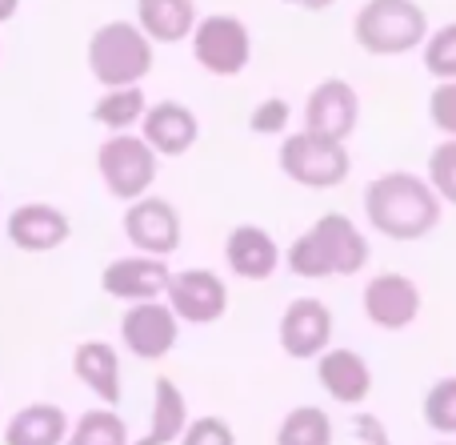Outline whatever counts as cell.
<instances>
[{
  "instance_id": "cell-21",
  "label": "cell",
  "mask_w": 456,
  "mask_h": 445,
  "mask_svg": "<svg viewBox=\"0 0 456 445\" xmlns=\"http://www.w3.org/2000/svg\"><path fill=\"white\" fill-rule=\"evenodd\" d=\"M197 0H136V29L152 45H181L197 29Z\"/></svg>"
},
{
  "instance_id": "cell-18",
  "label": "cell",
  "mask_w": 456,
  "mask_h": 445,
  "mask_svg": "<svg viewBox=\"0 0 456 445\" xmlns=\"http://www.w3.org/2000/svg\"><path fill=\"white\" fill-rule=\"evenodd\" d=\"M316 382L337 406H364L372 398V366L356 350H324L316 358Z\"/></svg>"
},
{
  "instance_id": "cell-28",
  "label": "cell",
  "mask_w": 456,
  "mask_h": 445,
  "mask_svg": "<svg viewBox=\"0 0 456 445\" xmlns=\"http://www.w3.org/2000/svg\"><path fill=\"white\" fill-rule=\"evenodd\" d=\"M428 185L441 197V205H456V141H441L428 152Z\"/></svg>"
},
{
  "instance_id": "cell-7",
  "label": "cell",
  "mask_w": 456,
  "mask_h": 445,
  "mask_svg": "<svg viewBox=\"0 0 456 445\" xmlns=\"http://www.w3.org/2000/svg\"><path fill=\"white\" fill-rule=\"evenodd\" d=\"M189 40H192V61L208 77H240L252 61V32L232 12H213L205 21H197Z\"/></svg>"
},
{
  "instance_id": "cell-23",
  "label": "cell",
  "mask_w": 456,
  "mask_h": 445,
  "mask_svg": "<svg viewBox=\"0 0 456 445\" xmlns=\"http://www.w3.org/2000/svg\"><path fill=\"white\" fill-rule=\"evenodd\" d=\"M144 112H149V101H144L141 88H109L93 104V120L104 125L109 133H128L133 125L144 120Z\"/></svg>"
},
{
  "instance_id": "cell-4",
  "label": "cell",
  "mask_w": 456,
  "mask_h": 445,
  "mask_svg": "<svg viewBox=\"0 0 456 445\" xmlns=\"http://www.w3.org/2000/svg\"><path fill=\"white\" fill-rule=\"evenodd\" d=\"M88 72L93 80L109 88H141V80L152 72V40L133 21H109L88 37Z\"/></svg>"
},
{
  "instance_id": "cell-11",
  "label": "cell",
  "mask_w": 456,
  "mask_h": 445,
  "mask_svg": "<svg viewBox=\"0 0 456 445\" xmlns=\"http://www.w3.org/2000/svg\"><path fill=\"white\" fill-rule=\"evenodd\" d=\"M361 125V96L345 77H324L305 101V133L348 144Z\"/></svg>"
},
{
  "instance_id": "cell-13",
  "label": "cell",
  "mask_w": 456,
  "mask_h": 445,
  "mask_svg": "<svg viewBox=\"0 0 456 445\" xmlns=\"http://www.w3.org/2000/svg\"><path fill=\"white\" fill-rule=\"evenodd\" d=\"M176 337H181V321L165 301L128 305L120 317V342L136 361H165L176 350Z\"/></svg>"
},
{
  "instance_id": "cell-14",
  "label": "cell",
  "mask_w": 456,
  "mask_h": 445,
  "mask_svg": "<svg viewBox=\"0 0 456 445\" xmlns=\"http://www.w3.org/2000/svg\"><path fill=\"white\" fill-rule=\"evenodd\" d=\"M173 281V269L160 257H117L101 269V289L112 301L141 305V301H165V289Z\"/></svg>"
},
{
  "instance_id": "cell-3",
  "label": "cell",
  "mask_w": 456,
  "mask_h": 445,
  "mask_svg": "<svg viewBox=\"0 0 456 445\" xmlns=\"http://www.w3.org/2000/svg\"><path fill=\"white\" fill-rule=\"evenodd\" d=\"M353 40L369 56L417 53L428 40V12L417 0H364L353 16Z\"/></svg>"
},
{
  "instance_id": "cell-2",
  "label": "cell",
  "mask_w": 456,
  "mask_h": 445,
  "mask_svg": "<svg viewBox=\"0 0 456 445\" xmlns=\"http://www.w3.org/2000/svg\"><path fill=\"white\" fill-rule=\"evenodd\" d=\"M372 249L369 237L356 229L353 217L345 213H324L284 249V265L289 273L305 281H329V277H356L369 265Z\"/></svg>"
},
{
  "instance_id": "cell-25",
  "label": "cell",
  "mask_w": 456,
  "mask_h": 445,
  "mask_svg": "<svg viewBox=\"0 0 456 445\" xmlns=\"http://www.w3.org/2000/svg\"><path fill=\"white\" fill-rule=\"evenodd\" d=\"M64 445H133L128 438V425L117 409H88V414L77 417V425L69 430V441Z\"/></svg>"
},
{
  "instance_id": "cell-10",
  "label": "cell",
  "mask_w": 456,
  "mask_h": 445,
  "mask_svg": "<svg viewBox=\"0 0 456 445\" xmlns=\"http://www.w3.org/2000/svg\"><path fill=\"white\" fill-rule=\"evenodd\" d=\"M276 342L292 361H316L332 350V309L321 297H292L276 321Z\"/></svg>"
},
{
  "instance_id": "cell-29",
  "label": "cell",
  "mask_w": 456,
  "mask_h": 445,
  "mask_svg": "<svg viewBox=\"0 0 456 445\" xmlns=\"http://www.w3.org/2000/svg\"><path fill=\"white\" fill-rule=\"evenodd\" d=\"M289 125H292V104L284 101V96H268V101H260L248 117V128L256 136H284Z\"/></svg>"
},
{
  "instance_id": "cell-20",
  "label": "cell",
  "mask_w": 456,
  "mask_h": 445,
  "mask_svg": "<svg viewBox=\"0 0 456 445\" xmlns=\"http://www.w3.org/2000/svg\"><path fill=\"white\" fill-rule=\"evenodd\" d=\"M189 398L173 377H157L152 382V414H149V430L141 433L133 445H176L189 430Z\"/></svg>"
},
{
  "instance_id": "cell-30",
  "label": "cell",
  "mask_w": 456,
  "mask_h": 445,
  "mask_svg": "<svg viewBox=\"0 0 456 445\" xmlns=\"http://www.w3.org/2000/svg\"><path fill=\"white\" fill-rule=\"evenodd\" d=\"M428 120L444 133V141H456V80H444L428 93Z\"/></svg>"
},
{
  "instance_id": "cell-8",
  "label": "cell",
  "mask_w": 456,
  "mask_h": 445,
  "mask_svg": "<svg viewBox=\"0 0 456 445\" xmlns=\"http://www.w3.org/2000/svg\"><path fill=\"white\" fill-rule=\"evenodd\" d=\"M125 237L128 245L136 249L141 257H160L165 261L168 253H176L184 241V225H181V213H176L173 201L165 197H141L125 209Z\"/></svg>"
},
{
  "instance_id": "cell-12",
  "label": "cell",
  "mask_w": 456,
  "mask_h": 445,
  "mask_svg": "<svg viewBox=\"0 0 456 445\" xmlns=\"http://www.w3.org/2000/svg\"><path fill=\"white\" fill-rule=\"evenodd\" d=\"M420 305H425L420 285L412 277H404V273H393V269L369 277V285H364V293H361L364 317H369L377 329H385V334L409 329L412 321L420 317Z\"/></svg>"
},
{
  "instance_id": "cell-17",
  "label": "cell",
  "mask_w": 456,
  "mask_h": 445,
  "mask_svg": "<svg viewBox=\"0 0 456 445\" xmlns=\"http://www.w3.org/2000/svg\"><path fill=\"white\" fill-rule=\"evenodd\" d=\"M284 261V249L260 225H236L224 237V265L240 281H268Z\"/></svg>"
},
{
  "instance_id": "cell-9",
  "label": "cell",
  "mask_w": 456,
  "mask_h": 445,
  "mask_svg": "<svg viewBox=\"0 0 456 445\" xmlns=\"http://www.w3.org/2000/svg\"><path fill=\"white\" fill-rule=\"evenodd\" d=\"M165 305L181 326H213L228 313V285L213 269H181L168 281Z\"/></svg>"
},
{
  "instance_id": "cell-27",
  "label": "cell",
  "mask_w": 456,
  "mask_h": 445,
  "mask_svg": "<svg viewBox=\"0 0 456 445\" xmlns=\"http://www.w3.org/2000/svg\"><path fill=\"white\" fill-rule=\"evenodd\" d=\"M420 56H425V61H420V64H425V72L436 80V85L456 80V21L441 24V29L425 40Z\"/></svg>"
},
{
  "instance_id": "cell-19",
  "label": "cell",
  "mask_w": 456,
  "mask_h": 445,
  "mask_svg": "<svg viewBox=\"0 0 456 445\" xmlns=\"http://www.w3.org/2000/svg\"><path fill=\"white\" fill-rule=\"evenodd\" d=\"M72 374L77 382L101 401L104 409H117L125 398V382H120V353L109 342H80L72 350Z\"/></svg>"
},
{
  "instance_id": "cell-15",
  "label": "cell",
  "mask_w": 456,
  "mask_h": 445,
  "mask_svg": "<svg viewBox=\"0 0 456 445\" xmlns=\"http://www.w3.org/2000/svg\"><path fill=\"white\" fill-rule=\"evenodd\" d=\"M4 233L20 253H53L72 237V221L64 209L48 205V201H28L8 213Z\"/></svg>"
},
{
  "instance_id": "cell-33",
  "label": "cell",
  "mask_w": 456,
  "mask_h": 445,
  "mask_svg": "<svg viewBox=\"0 0 456 445\" xmlns=\"http://www.w3.org/2000/svg\"><path fill=\"white\" fill-rule=\"evenodd\" d=\"M289 8H300V12H324V8H332L337 0H284Z\"/></svg>"
},
{
  "instance_id": "cell-26",
  "label": "cell",
  "mask_w": 456,
  "mask_h": 445,
  "mask_svg": "<svg viewBox=\"0 0 456 445\" xmlns=\"http://www.w3.org/2000/svg\"><path fill=\"white\" fill-rule=\"evenodd\" d=\"M420 417L433 433L456 438V377H441L428 385L425 401H420Z\"/></svg>"
},
{
  "instance_id": "cell-24",
  "label": "cell",
  "mask_w": 456,
  "mask_h": 445,
  "mask_svg": "<svg viewBox=\"0 0 456 445\" xmlns=\"http://www.w3.org/2000/svg\"><path fill=\"white\" fill-rule=\"evenodd\" d=\"M276 445H332V417L321 406H297L276 425Z\"/></svg>"
},
{
  "instance_id": "cell-35",
  "label": "cell",
  "mask_w": 456,
  "mask_h": 445,
  "mask_svg": "<svg viewBox=\"0 0 456 445\" xmlns=\"http://www.w3.org/2000/svg\"><path fill=\"white\" fill-rule=\"evenodd\" d=\"M436 445H452V441H436Z\"/></svg>"
},
{
  "instance_id": "cell-32",
  "label": "cell",
  "mask_w": 456,
  "mask_h": 445,
  "mask_svg": "<svg viewBox=\"0 0 456 445\" xmlns=\"http://www.w3.org/2000/svg\"><path fill=\"white\" fill-rule=\"evenodd\" d=\"M353 433L364 445H393V441H388L385 422H380V417H372V414H353Z\"/></svg>"
},
{
  "instance_id": "cell-1",
  "label": "cell",
  "mask_w": 456,
  "mask_h": 445,
  "mask_svg": "<svg viewBox=\"0 0 456 445\" xmlns=\"http://www.w3.org/2000/svg\"><path fill=\"white\" fill-rule=\"evenodd\" d=\"M444 205L420 173L393 169L364 189V221L388 241H420L441 225Z\"/></svg>"
},
{
  "instance_id": "cell-5",
  "label": "cell",
  "mask_w": 456,
  "mask_h": 445,
  "mask_svg": "<svg viewBox=\"0 0 456 445\" xmlns=\"http://www.w3.org/2000/svg\"><path fill=\"white\" fill-rule=\"evenodd\" d=\"M276 165L300 189H337V185L348 181L353 173V157H348V144L329 141V136H313V133H289L281 141V152H276Z\"/></svg>"
},
{
  "instance_id": "cell-6",
  "label": "cell",
  "mask_w": 456,
  "mask_h": 445,
  "mask_svg": "<svg viewBox=\"0 0 456 445\" xmlns=\"http://www.w3.org/2000/svg\"><path fill=\"white\" fill-rule=\"evenodd\" d=\"M96 173H101L109 197L133 205V201L149 197L160 173V157L141 141V133H112L96 149Z\"/></svg>"
},
{
  "instance_id": "cell-31",
  "label": "cell",
  "mask_w": 456,
  "mask_h": 445,
  "mask_svg": "<svg viewBox=\"0 0 456 445\" xmlns=\"http://www.w3.org/2000/svg\"><path fill=\"white\" fill-rule=\"evenodd\" d=\"M176 445H236V433L224 417L205 414V417H192L189 430H184V438Z\"/></svg>"
},
{
  "instance_id": "cell-16",
  "label": "cell",
  "mask_w": 456,
  "mask_h": 445,
  "mask_svg": "<svg viewBox=\"0 0 456 445\" xmlns=\"http://www.w3.org/2000/svg\"><path fill=\"white\" fill-rule=\"evenodd\" d=\"M141 141L157 157H184L200 141V120L189 104L157 101V104H149V112L141 120Z\"/></svg>"
},
{
  "instance_id": "cell-22",
  "label": "cell",
  "mask_w": 456,
  "mask_h": 445,
  "mask_svg": "<svg viewBox=\"0 0 456 445\" xmlns=\"http://www.w3.org/2000/svg\"><path fill=\"white\" fill-rule=\"evenodd\" d=\"M69 417L53 401H28L4 425V445H64L69 441Z\"/></svg>"
},
{
  "instance_id": "cell-34",
  "label": "cell",
  "mask_w": 456,
  "mask_h": 445,
  "mask_svg": "<svg viewBox=\"0 0 456 445\" xmlns=\"http://www.w3.org/2000/svg\"><path fill=\"white\" fill-rule=\"evenodd\" d=\"M16 12H20V0H0V24L12 21Z\"/></svg>"
}]
</instances>
